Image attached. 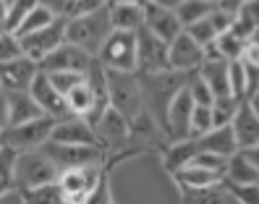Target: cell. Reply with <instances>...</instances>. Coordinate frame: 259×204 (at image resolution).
Segmentation results:
<instances>
[{
	"label": "cell",
	"mask_w": 259,
	"mask_h": 204,
	"mask_svg": "<svg viewBox=\"0 0 259 204\" xmlns=\"http://www.w3.org/2000/svg\"><path fill=\"white\" fill-rule=\"evenodd\" d=\"M6 3H11V0H6Z\"/></svg>",
	"instance_id": "cell-54"
},
{
	"label": "cell",
	"mask_w": 259,
	"mask_h": 204,
	"mask_svg": "<svg viewBox=\"0 0 259 204\" xmlns=\"http://www.w3.org/2000/svg\"><path fill=\"white\" fill-rule=\"evenodd\" d=\"M11 126V107H8V94L6 89L0 92V134Z\"/></svg>",
	"instance_id": "cell-43"
},
{
	"label": "cell",
	"mask_w": 259,
	"mask_h": 204,
	"mask_svg": "<svg viewBox=\"0 0 259 204\" xmlns=\"http://www.w3.org/2000/svg\"><path fill=\"white\" fill-rule=\"evenodd\" d=\"M186 31H189V34L196 39V42H199V45H212V42H215L218 39V29L215 26H212V21H209V16H207V19H199V21H194V24H189V26H184Z\"/></svg>",
	"instance_id": "cell-36"
},
{
	"label": "cell",
	"mask_w": 259,
	"mask_h": 204,
	"mask_svg": "<svg viewBox=\"0 0 259 204\" xmlns=\"http://www.w3.org/2000/svg\"><path fill=\"white\" fill-rule=\"evenodd\" d=\"M50 76V81L63 92V94H68L76 84H81L84 81V76L87 73H81V71H55V73H48Z\"/></svg>",
	"instance_id": "cell-38"
},
{
	"label": "cell",
	"mask_w": 259,
	"mask_h": 204,
	"mask_svg": "<svg viewBox=\"0 0 259 204\" xmlns=\"http://www.w3.org/2000/svg\"><path fill=\"white\" fill-rule=\"evenodd\" d=\"M225 181L228 183H259V165L243 149H238L228 157Z\"/></svg>",
	"instance_id": "cell-26"
},
{
	"label": "cell",
	"mask_w": 259,
	"mask_h": 204,
	"mask_svg": "<svg viewBox=\"0 0 259 204\" xmlns=\"http://www.w3.org/2000/svg\"><path fill=\"white\" fill-rule=\"evenodd\" d=\"M215 6H218V3H209V0H184V3L176 8V13H178L181 24L189 26V24L199 21V19H207Z\"/></svg>",
	"instance_id": "cell-30"
},
{
	"label": "cell",
	"mask_w": 259,
	"mask_h": 204,
	"mask_svg": "<svg viewBox=\"0 0 259 204\" xmlns=\"http://www.w3.org/2000/svg\"><path fill=\"white\" fill-rule=\"evenodd\" d=\"M37 3H39V0H11L8 11H6V19H3L6 29L8 31H16L21 26V21L29 16V11H32Z\"/></svg>",
	"instance_id": "cell-32"
},
{
	"label": "cell",
	"mask_w": 259,
	"mask_h": 204,
	"mask_svg": "<svg viewBox=\"0 0 259 204\" xmlns=\"http://www.w3.org/2000/svg\"><path fill=\"white\" fill-rule=\"evenodd\" d=\"M105 6H110V0H76V13H89V11H97Z\"/></svg>",
	"instance_id": "cell-44"
},
{
	"label": "cell",
	"mask_w": 259,
	"mask_h": 204,
	"mask_svg": "<svg viewBox=\"0 0 259 204\" xmlns=\"http://www.w3.org/2000/svg\"><path fill=\"white\" fill-rule=\"evenodd\" d=\"M58 16L48 8V6H42V3H37L32 11H29V16L21 21V26L16 29V34L19 37H24V34H29V31H37V29H42V26H48L50 21H55Z\"/></svg>",
	"instance_id": "cell-31"
},
{
	"label": "cell",
	"mask_w": 259,
	"mask_h": 204,
	"mask_svg": "<svg viewBox=\"0 0 259 204\" xmlns=\"http://www.w3.org/2000/svg\"><path fill=\"white\" fill-rule=\"evenodd\" d=\"M204 63V45L196 42L189 31L184 29L176 39H170V47H167V66L176 71H199V66Z\"/></svg>",
	"instance_id": "cell-12"
},
{
	"label": "cell",
	"mask_w": 259,
	"mask_h": 204,
	"mask_svg": "<svg viewBox=\"0 0 259 204\" xmlns=\"http://www.w3.org/2000/svg\"><path fill=\"white\" fill-rule=\"evenodd\" d=\"M108 94H110V105L118 107L131 123L142 113H147L139 71H110L108 68Z\"/></svg>",
	"instance_id": "cell-3"
},
{
	"label": "cell",
	"mask_w": 259,
	"mask_h": 204,
	"mask_svg": "<svg viewBox=\"0 0 259 204\" xmlns=\"http://www.w3.org/2000/svg\"><path fill=\"white\" fill-rule=\"evenodd\" d=\"M42 149L48 152L55 165L63 173L66 168H81L92 162H108V152L102 147H87V144H60V141H45Z\"/></svg>",
	"instance_id": "cell-9"
},
{
	"label": "cell",
	"mask_w": 259,
	"mask_h": 204,
	"mask_svg": "<svg viewBox=\"0 0 259 204\" xmlns=\"http://www.w3.org/2000/svg\"><path fill=\"white\" fill-rule=\"evenodd\" d=\"M29 92L34 94V100L39 102V107H42V113H45V115H50V118H55V120L71 115L68 102H66V94L60 92L53 81H50V76L45 73V71H39V73H37V78L32 81Z\"/></svg>",
	"instance_id": "cell-15"
},
{
	"label": "cell",
	"mask_w": 259,
	"mask_h": 204,
	"mask_svg": "<svg viewBox=\"0 0 259 204\" xmlns=\"http://www.w3.org/2000/svg\"><path fill=\"white\" fill-rule=\"evenodd\" d=\"M196 144H199V152H218V154H225V157L238 152L233 126H215L212 131L196 136Z\"/></svg>",
	"instance_id": "cell-21"
},
{
	"label": "cell",
	"mask_w": 259,
	"mask_h": 204,
	"mask_svg": "<svg viewBox=\"0 0 259 204\" xmlns=\"http://www.w3.org/2000/svg\"><path fill=\"white\" fill-rule=\"evenodd\" d=\"M246 102H249V107L254 110V113L259 115V92H254V94H249V97H246Z\"/></svg>",
	"instance_id": "cell-47"
},
{
	"label": "cell",
	"mask_w": 259,
	"mask_h": 204,
	"mask_svg": "<svg viewBox=\"0 0 259 204\" xmlns=\"http://www.w3.org/2000/svg\"><path fill=\"white\" fill-rule=\"evenodd\" d=\"M50 141H60V144H87V147H102L95 134V126L81 115H66L55 120Z\"/></svg>",
	"instance_id": "cell-14"
},
{
	"label": "cell",
	"mask_w": 259,
	"mask_h": 204,
	"mask_svg": "<svg viewBox=\"0 0 259 204\" xmlns=\"http://www.w3.org/2000/svg\"><path fill=\"white\" fill-rule=\"evenodd\" d=\"M110 201H113V188H110V176L105 170L97 181V186L92 188V194H89L87 204H110Z\"/></svg>",
	"instance_id": "cell-40"
},
{
	"label": "cell",
	"mask_w": 259,
	"mask_h": 204,
	"mask_svg": "<svg viewBox=\"0 0 259 204\" xmlns=\"http://www.w3.org/2000/svg\"><path fill=\"white\" fill-rule=\"evenodd\" d=\"M3 31H6V24H3V21H0V34H3Z\"/></svg>",
	"instance_id": "cell-51"
},
{
	"label": "cell",
	"mask_w": 259,
	"mask_h": 204,
	"mask_svg": "<svg viewBox=\"0 0 259 204\" xmlns=\"http://www.w3.org/2000/svg\"><path fill=\"white\" fill-rule=\"evenodd\" d=\"M0 92H3V81H0Z\"/></svg>",
	"instance_id": "cell-53"
},
{
	"label": "cell",
	"mask_w": 259,
	"mask_h": 204,
	"mask_svg": "<svg viewBox=\"0 0 259 204\" xmlns=\"http://www.w3.org/2000/svg\"><path fill=\"white\" fill-rule=\"evenodd\" d=\"M66 29H68V19L66 16H58V19L50 21L48 26H42L37 31H29V34L21 37L24 53L39 63L42 58H48L58 45L66 42Z\"/></svg>",
	"instance_id": "cell-10"
},
{
	"label": "cell",
	"mask_w": 259,
	"mask_h": 204,
	"mask_svg": "<svg viewBox=\"0 0 259 204\" xmlns=\"http://www.w3.org/2000/svg\"><path fill=\"white\" fill-rule=\"evenodd\" d=\"M39 71V63L24 53L13 60L0 63V81H3V89H29Z\"/></svg>",
	"instance_id": "cell-17"
},
{
	"label": "cell",
	"mask_w": 259,
	"mask_h": 204,
	"mask_svg": "<svg viewBox=\"0 0 259 204\" xmlns=\"http://www.w3.org/2000/svg\"><path fill=\"white\" fill-rule=\"evenodd\" d=\"M202 78L209 84V89L215 92V97L220 94H231V60L225 58H204L199 66Z\"/></svg>",
	"instance_id": "cell-20"
},
{
	"label": "cell",
	"mask_w": 259,
	"mask_h": 204,
	"mask_svg": "<svg viewBox=\"0 0 259 204\" xmlns=\"http://www.w3.org/2000/svg\"><path fill=\"white\" fill-rule=\"evenodd\" d=\"M147 16H144V26L152 29L157 37L162 39H176L181 31H184V24H181L178 19V13L173 8H165V6H157V3H152V0H147Z\"/></svg>",
	"instance_id": "cell-18"
},
{
	"label": "cell",
	"mask_w": 259,
	"mask_h": 204,
	"mask_svg": "<svg viewBox=\"0 0 259 204\" xmlns=\"http://www.w3.org/2000/svg\"><path fill=\"white\" fill-rule=\"evenodd\" d=\"M228 186L236 196V204H259V183H228Z\"/></svg>",
	"instance_id": "cell-39"
},
{
	"label": "cell",
	"mask_w": 259,
	"mask_h": 204,
	"mask_svg": "<svg viewBox=\"0 0 259 204\" xmlns=\"http://www.w3.org/2000/svg\"><path fill=\"white\" fill-rule=\"evenodd\" d=\"M113 31V21H110V6L89 11V13H76L68 19V29H66V39L89 50L95 58L100 53L102 42L108 39V34Z\"/></svg>",
	"instance_id": "cell-2"
},
{
	"label": "cell",
	"mask_w": 259,
	"mask_h": 204,
	"mask_svg": "<svg viewBox=\"0 0 259 204\" xmlns=\"http://www.w3.org/2000/svg\"><path fill=\"white\" fill-rule=\"evenodd\" d=\"M53 126H55V118H50V115H39V118L24 120V123H11L8 129L0 134V144H6L16 152L39 149L45 141L50 139Z\"/></svg>",
	"instance_id": "cell-7"
},
{
	"label": "cell",
	"mask_w": 259,
	"mask_h": 204,
	"mask_svg": "<svg viewBox=\"0 0 259 204\" xmlns=\"http://www.w3.org/2000/svg\"><path fill=\"white\" fill-rule=\"evenodd\" d=\"M243 152H246L249 157H251V160L259 165V144H254V147H246V149H243Z\"/></svg>",
	"instance_id": "cell-49"
},
{
	"label": "cell",
	"mask_w": 259,
	"mask_h": 204,
	"mask_svg": "<svg viewBox=\"0 0 259 204\" xmlns=\"http://www.w3.org/2000/svg\"><path fill=\"white\" fill-rule=\"evenodd\" d=\"M110 3H118V0H110ZM131 3H147V0H131Z\"/></svg>",
	"instance_id": "cell-50"
},
{
	"label": "cell",
	"mask_w": 259,
	"mask_h": 204,
	"mask_svg": "<svg viewBox=\"0 0 259 204\" xmlns=\"http://www.w3.org/2000/svg\"><path fill=\"white\" fill-rule=\"evenodd\" d=\"M231 94L238 100H246V68H243L241 58L231 60Z\"/></svg>",
	"instance_id": "cell-37"
},
{
	"label": "cell",
	"mask_w": 259,
	"mask_h": 204,
	"mask_svg": "<svg viewBox=\"0 0 259 204\" xmlns=\"http://www.w3.org/2000/svg\"><path fill=\"white\" fill-rule=\"evenodd\" d=\"M58 178H60V168L42 147L16 154V188L19 191H26V188H34L42 183H53Z\"/></svg>",
	"instance_id": "cell-5"
},
{
	"label": "cell",
	"mask_w": 259,
	"mask_h": 204,
	"mask_svg": "<svg viewBox=\"0 0 259 204\" xmlns=\"http://www.w3.org/2000/svg\"><path fill=\"white\" fill-rule=\"evenodd\" d=\"M189 92H191V97L194 102H199V105H212V100H215V92L209 89V84L202 78L199 71H191L189 73Z\"/></svg>",
	"instance_id": "cell-34"
},
{
	"label": "cell",
	"mask_w": 259,
	"mask_h": 204,
	"mask_svg": "<svg viewBox=\"0 0 259 204\" xmlns=\"http://www.w3.org/2000/svg\"><path fill=\"white\" fill-rule=\"evenodd\" d=\"M209 3H220V0H209Z\"/></svg>",
	"instance_id": "cell-52"
},
{
	"label": "cell",
	"mask_w": 259,
	"mask_h": 204,
	"mask_svg": "<svg viewBox=\"0 0 259 204\" xmlns=\"http://www.w3.org/2000/svg\"><path fill=\"white\" fill-rule=\"evenodd\" d=\"M92 60H95V55L89 50H84V47L66 39L63 45H58L48 58L39 60V68L45 73H55V71H81V73H87V68L92 66Z\"/></svg>",
	"instance_id": "cell-11"
},
{
	"label": "cell",
	"mask_w": 259,
	"mask_h": 204,
	"mask_svg": "<svg viewBox=\"0 0 259 204\" xmlns=\"http://www.w3.org/2000/svg\"><path fill=\"white\" fill-rule=\"evenodd\" d=\"M21 196H24V204H66L63 188H60L58 181L26 188V191H21Z\"/></svg>",
	"instance_id": "cell-27"
},
{
	"label": "cell",
	"mask_w": 259,
	"mask_h": 204,
	"mask_svg": "<svg viewBox=\"0 0 259 204\" xmlns=\"http://www.w3.org/2000/svg\"><path fill=\"white\" fill-rule=\"evenodd\" d=\"M233 19H236V13L228 11V8H223L220 3L212 8V13H209V21H212V26L218 29V34H223V31L231 29V26H233Z\"/></svg>",
	"instance_id": "cell-41"
},
{
	"label": "cell",
	"mask_w": 259,
	"mask_h": 204,
	"mask_svg": "<svg viewBox=\"0 0 259 204\" xmlns=\"http://www.w3.org/2000/svg\"><path fill=\"white\" fill-rule=\"evenodd\" d=\"M241 102L243 100H238L236 94H220V97L212 100V120H215V126H231Z\"/></svg>",
	"instance_id": "cell-29"
},
{
	"label": "cell",
	"mask_w": 259,
	"mask_h": 204,
	"mask_svg": "<svg viewBox=\"0 0 259 204\" xmlns=\"http://www.w3.org/2000/svg\"><path fill=\"white\" fill-rule=\"evenodd\" d=\"M167 47L170 42L157 37L152 29H136V50H139V71H162L167 66Z\"/></svg>",
	"instance_id": "cell-13"
},
{
	"label": "cell",
	"mask_w": 259,
	"mask_h": 204,
	"mask_svg": "<svg viewBox=\"0 0 259 204\" xmlns=\"http://www.w3.org/2000/svg\"><path fill=\"white\" fill-rule=\"evenodd\" d=\"M246 3H251V0H220V6L228 8V11H233V13H236L238 8H243Z\"/></svg>",
	"instance_id": "cell-46"
},
{
	"label": "cell",
	"mask_w": 259,
	"mask_h": 204,
	"mask_svg": "<svg viewBox=\"0 0 259 204\" xmlns=\"http://www.w3.org/2000/svg\"><path fill=\"white\" fill-rule=\"evenodd\" d=\"M24 55V45H21V37L16 34V31H3L0 34V63H6V60H13V58H19Z\"/></svg>",
	"instance_id": "cell-35"
},
{
	"label": "cell",
	"mask_w": 259,
	"mask_h": 204,
	"mask_svg": "<svg viewBox=\"0 0 259 204\" xmlns=\"http://www.w3.org/2000/svg\"><path fill=\"white\" fill-rule=\"evenodd\" d=\"M100 63L110 71H139V50H136V31L131 29H113L108 39L102 42Z\"/></svg>",
	"instance_id": "cell-6"
},
{
	"label": "cell",
	"mask_w": 259,
	"mask_h": 204,
	"mask_svg": "<svg viewBox=\"0 0 259 204\" xmlns=\"http://www.w3.org/2000/svg\"><path fill=\"white\" fill-rule=\"evenodd\" d=\"M152 3H157V6H165V8H178L181 3H184V0H152Z\"/></svg>",
	"instance_id": "cell-48"
},
{
	"label": "cell",
	"mask_w": 259,
	"mask_h": 204,
	"mask_svg": "<svg viewBox=\"0 0 259 204\" xmlns=\"http://www.w3.org/2000/svg\"><path fill=\"white\" fill-rule=\"evenodd\" d=\"M173 178H176L178 188H204V186H215V183L225 181L223 173L202 168V165H194V162H189V165H184L181 170H176Z\"/></svg>",
	"instance_id": "cell-25"
},
{
	"label": "cell",
	"mask_w": 259,
	"mask_h": 204,
	"mask_svg": "<svg viewBox=\"0 0 259 204\" xmlns=\"http://www.w3.org/2000/svg\"><path fill=\"white\" fill-rule=\"evenodd\" d=\"M8 94V107H11V123H24L45 115L39 102L34 100V94L29 89H6Z\"/></svg>",
	"instance_id": "cell-24"
},
{
	"label": "cell",
	"mask_w": 259,
	"mask_h": 204,
	"mask_svg": "<svg viewBox=\"0 0 259 204\" xmlns=\"http://www.w3.org/2000/svg\"><path fill=\"white\" fill-rule=\"evenodd\" d=\"M110 162H92V165H81V168H66L60 173V188H63L66 204H87L92 188L97 186L100 176L108 170Z\"/></svg>",
	"instance_id": "cell-8"
},
{
	"label": "cell",
	"mask_w": 259,
	"mask_h": 204,
	"mask_svg": "<svg viewBox=\"0 0 259 204\" xmlns=\"http://www.w3.org/2000/svg\"><path fill=\"white\" fill-rule=\"evenodd\" d=\"M181 201L186 204H236V196L225 181L204 188H181Z\"/></svg>",
	"instance_id": "cell-22"
},
{
	"label": "cell",
	"mask_w": 259,
	"mask_h": 204,
	"mask_svg": "<svg viewBox=\"0 0 259 204\" xmlns=\"http://www.w3.org/2000/svg\"><path fill=\"white\" fill-rule=\"evenodd\" d=\"M16 149L0 144V196L16 191Z\"/></svg>",
	"instance_id": "cell-28"
},
{
	"label": "cell",
	"mask_w": 259,
	"mask_h": 204,
	"mask_svg": "<svg viewBox=\"0 0 259 204\" xmlns=\"http://www.w3.org/2000/svg\"><path fill=\"white\" fill-rule=\"evenodd\" d=\"M95 126V134L100 139L102 149L108 152V160L113 157H126L128 147H131V136H134V129H131V120L120 113L118 107H108L105 113L92 123Z\"/></svg>",
	"instance_id": "cell-4"
},
{
	"label": "cell",
	"mask_w": 259,
	"mask_h": 204,
	"mask_svg": "<svg viewBox=\"0 0 259 204\" xmlns=\"http://www.w3.org/2000/svg\"><path fill=\"white\" fill-rule=\"evenodd\" d=\"M215 129V120H212V105H194L191 113V136H202L207 131Z\"/></svg>",
	"instance_id": "cell-33"
},
{
	"label": "cell",
	"mask_w": 259,
	"mask_h": 204,
	"mask_svg": "<svg viewBox=\"0 0 259 204\" xmlns=\"http://www.w3.org/2000/svg\"><path fill=\"white\" fill-rule=\"evenodd\" d=\"M147 3H131V0H118L110 3V21L113 29H142L144 26V16H147Z\"/></svg>",
	"instance_id": "cell-23"
},
{
	"label": "cell",
	"mask_w": 259,
	"mask_h": 204,
	"mask_svg": "<svg viewBox=\"0 0 259 204\" xmlns=\"http://www.w3.org/2000/svg\"><path fill=\"white\" fill-rule=\"evenodd\" d=\"M243 16H249V19L259 26V0H251V3H246V6H243V8H238Z\"/></svg>",
	"instance_id": "cell-45"
},
{
	"label": "cell",
	"mask_w": 259,
	"mask_h": 204,
	"mask_svg": "<svg viewBox=\"0 0 259 204\" xmlns=\"http://www.w3.org/2000/svg\"><path fill=\"white\" fill-rule=\"evenodd\" d=\"M39 3L48 6L55 16H66V19L76 13V0H39Z\"/></svg>",
	"instance_id": "cell-42"
},
{
	"label": "cell",
	"mask_w": 259,
	"mask_h": 204,
	"mask_svg": "<svg viewBox=\"0 0 259 204\" xmlns=\"http://www.w3.org/2000/svg\"><path fill=\"white\" fill-rule=\"evenodd\" d=\"M189 84V81H186ZM194 97L189 87H184L176 100L170 102V107H167V120H165V131L170 139H186L191 136V113H194Z\"/></svg>",
	"instance_id": "cell-16"
},
{
	"label": "cell",
	"mask_w": 259,
	"mask_h": 204,
	"mask_svg": "<svg viewBox=\"0 0 259 204\" xmlns=\"http://www.w3.org/2000/svg\"><path fill=\"white\" fill-rule=\"evenodd\" d=\"M233 134H236V141H238V149H246V147H254L259 144V115L249 107V102L243 100L238 113L233 118Z\"/></svg>",
	"instance_id": "cell-19"
},
{
	"label": "cell",
	"mask_w": 259,
	"mask_h": 204,
	"mask_svg": "<svg viewBox=\"0 0 259 204\" xmlns=\"http://www.w3.org/2000/svg\"><path fill=\"white\" fill-rule=\"evenodd\" d=\"M142 94H144V107L162 129L167 120V107L176 100V94L186 87L189 73L176 71V68H162V71H139Z\"/></svg>",
	"instance_id": "cell-1"
}]
</instances>
